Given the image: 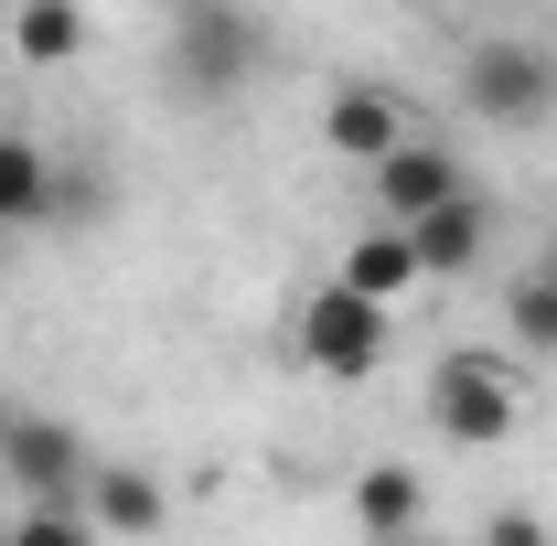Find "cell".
Masks as SVG:
<instances>
[{
  "label": "cell",
  "instance_id": "obj_4",
  "mask_svg": "<svg viewBox=\"0 0 557 546\" xmlns=\"http://www.w3.org/2000/svg\"><path fill=\"white\" fill-rule=\"evenodd\" d=\"M289 353L311 364V375H375L386 364V300H364L354 278H322V289H300V311H289Z\"/></svg>",
  "mask_w": 557,
  "mask_h": 546
},
{
  "label": "cell",
  "instance_id": "obj_13",
  "mask_svg": "<svg viewBox=\"0 0 557 546\" xmlns=\"http://www.w3.org/2000/svg\"><path fill=\"white\" fill-rule=\"evenodd\" d=\"M354 525H364V536H418V525H429L418 472H397V461H386V472H364V482H354Z\"/></svg>",
  "mask_w": 557,
  "mask_h": 546
},
{
  "label": "cell",
  "instance_id": "obj_1",
  "mask_svg": "<svg viewBox=\"0 0 557 546\" xmlns=\"http://www.w3.org/2000/svg\"><path fill=\"white\" fill-rule=\"evenodd\" d=\"M161 75H172V97L225 108V97H247V86L269 75V22H258L247 0H172Z\"/></svg>",
  "mask_w": 557,
  "mask_h": 546
},
{
  "label": "cell",
  "instance_id": "obj_14",
  "mask_svg": "<svg viewBox=\"0 0 557 546\" xmlns=\"http://www.w3.org/2000/svg\"><path fill=\"white\" fill-rule=\"evenodd\" d=\"M504 333H515V353H557V278L547 269H525L504 289Z\"/></svg>",
  "mask_w": 557,
  "mask_h": 546
},
{
  "label": "cell",
  "instance_id": "obj_15",
  "mask_svg": "<svg viewBox=\"0 0 557 546\" xmlns=\"http://www.w3.org/2000/svg\"><path fill=\"white\" fill-rule=\"evenodd\" d=\"M97 214H108V183H97V172H65V161H54V214H44V225H97Z\"/></svg>",
  "mask_w": 557,
  "mask_h": 546
},
{
  "label": "cell",
  "instance_id": "obj_16",
  "mask_svg": "<svg viewBox=\"0 0 557 546\" xmlns=\"http://www.w3.org/2000/svg\"><path fill=\"white\" fill-rule=\"evenodd\" d=\"M0 44H11V0H0Z\"/></svg>",
  "mask_w": 557,
  "mask_h": 546
},
{
  "label": "cell",
  "instance_id": "obj_7",
  "mask_svg": "<svg viewBox=\"0 0 557 546\" xmlns=\"http://www.w3.org/2000/svg\"><path fill=\"white\" fill-rule=\"evenodd\" d=\"M408 236H418V269H429V278H461L472 258H483V236H493L483 183H461V194H440L429 214H408Z\"/></svg>",
  "mask_w": 557,
  "mask_h": 546
},
{
  "label": "cell",
  "instance_id": "obj_10",
  "mask_svg": "<svg viewBox=\"0 0 557 546\" xmlns=\"http://www.w3.org/2000/svg\"><path fill=\"white\" fill-rule=\"evenodd\" d=\"M333 278H354L364 300H397V289H418L429 269H418V236H408V225H397V214H375V225L344 247V269H333Z\"/></svg>",
  "mask_w": 557,
  "mask_h": 546
},
{
  "label": "cell",
  "instance_id": "obj_9",
  "mask_svg": "<svg viewBox=\"0 0 557 546\" xmlns=\"http://www.w3.org/2000/svg\"><path fill=\"white\" fill-rule=\"evenodd\" d=\"M86 514H97V536H161L172 504L139 461H86Z\"/></svg>",
  "mask_w": 557,
  "mask_h": 546
},
{
  "label": "cell",
  "instance_id": "obj_2",
  "mask_svg": "<svg viewBox=\"0 0 557 546\" xmlns=\"http://www.w3.org/2000/svg\"><path fill=\"white\" fill-rule=\"evenodd\" d=\"M461 108L493 119V129H547L557 119V44H536V33H483L461 54Z\"/></svg>",
  "mask_w": 557,
  "mask_h": 546
},
{
  "label": "cell",
  "instance_id": "obj_8",
  "mask_svg": "<svg viewBox=\"0 0 557 546\" xmlns=\"http://www.w3.org/2000/svg\"><path fill=\"white\" fill-rule=\"evenodd\" d=\"M322 139H333V150H344V161H375V150H397V139H408V97H397V86H333V97H322Z\"/></svg>",
  "mask_w": 557,
  "mask_h": 546
},
{
  "label": "cell",
  "instance_id": "obj_3",
  "mask_svg": "<svg viewBox=\"0 0 557 546\" xmlns=\"http://www.w3.org/2000/svg\"><path fill=\"white\" fill-rule=\"evenodd\" d=\"M515 418H525V364L515 353H440V375H429V429L440 439H461V450H493V439H515Z\"/></svg>",
  "mask_w": 557,
  "mask_h": 546
},
{
  "label": "cell",
  "instance_id": "obj_6",
  "mask_svg": "<svg viewBox=\"0 0 557 546\" xmlns=\"http://www.w3.org/2000/svg\"><path fill=\"white\" fill-rule=\"evenodd\" d=\"M86 439H75L65 418H11L0 429V472L22 482V493H86Z\"/></svg>",
  "mask_w": 557,
  "mask_h": 546
},
{
  "label": "cell",
  "instance_id": "obj_17",
  "mask_svg": "<svg viewBox=\"0 0 557 546\" xmlns=\"http://www.w3.org/2000/svg\"><path fill=\"white\" fill-rule=\"evenodd\" d=\"M547 278H557V236H547Z\"/></svg>",
  "mask_w": 557,
  "mask_h": 546
},
{
  "label": "cell",
  "instance_id": "obj_12",
  "mask_svg": "<svg viewBox=\"0 0 557 546\" xmlns=\"http://www.w3.org/2000/svg\"><path fill=\"white\" fill-rule=\"evenodd\" d=\"M54 214V161L22 129H0V225H44Z\"/></svg>",
  "mask_w": 557,
  "mask_h": 546
},
{
  "label": "cell",
  "instance_id": "obj_11",
  "mask_svg": "<svg viewBox=\"0 0 557 546\" xmlns=\"http://www.w3.org/2000/svg\"><path fill=\"white\" fill-rule=\"evenodd\" d=\"M86 44V0H11V54L22 65H75Z\"/></svg>",
  "mask_w": 557,
  "mask_h": 546
},
{
  "label": "cell",
  "instance_id": "obj_5",
  "mask_svg": "<svg viewBox=\"0 0 557 546\" xmlns=\"http://www.w3.org/2000/svg\"><path fill=\"white\" fill-rule=\"evenodd\" d=\"M461 183H472V172H461L440 139H418V129L397 139V150H375V161H364V204L397 214V225H408V214H429L440 194H461Z\"/></svg>",
  "mask_w": 557,
  "mask_h": 546
},
{
  "label": "cell",
  "instance_id": "obj_18",
  "mask_svg": "<svg viewBox=\"0 0 557 546\" xmlns=\"http://www.w3.org/2000/svg\"><path fill=\"white\" fill-rule=\"evenodd\" d=\"M0 429H11V408H0Z\"/></svg>",
  "mask_w": 557,
  "mask_h": 546
}]
</instances>
